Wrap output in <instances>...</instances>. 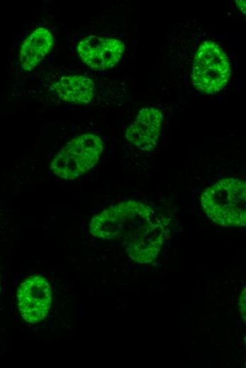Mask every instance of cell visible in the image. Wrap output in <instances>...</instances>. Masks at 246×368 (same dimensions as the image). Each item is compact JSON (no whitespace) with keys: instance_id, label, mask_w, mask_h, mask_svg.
Returning <instances> with one entry per match:
<instances>
[{"instance_id":"6da1fadb","label":"cell","mask_w":246,"mask_h":368,"mask_svg":"<svg viewBox=\"0 0 246 368\" xmlns=\"http://www.w3.org/2000/svg\"><path fill=\"white\" fill-rule=\"evenodd\" d=\"M93 236L118 240L134 262L149 264L163 244L165 229L148 205L126 200L95 215L89 224Z\"/></svg>"},{"instance_id":"7a4b0ae2","label":"cell","mask_w":246,"mask_h":368,"mask_svg":"<svg viewBox=\"0 0 246 368\" xmlns=\"http://www.w3.org/2000/svg\"><path fill=\"white\" fill-rule=\"evenodd\" d=\"M201 205L206 214L216 224L227 227H244L246 183L236 178H223L204 190Z\"/></svg>"},{"instance_id":"3957f363","label":"cell","mask_w":246,"mask_h":368,"mask_svg":"<svg viewBox=\"0 0 246 368\" xmlns=\"http://www.w3.org/2000/svg\"><path fill=\"white\" fill-rule=\"evenodd\" d=\"M231 66L226 50L213 39L202 41L193 55L190 80L198 92L219 93L228 84Z\"/></svg>"},{"instance_id":"277c9868","label":"cell","mask_w":246,"mask_h":368,"mask_svg":"<svg viewBox=\"0 0 246 368\" xmlns=\"http://www.w3.org/2000/svg\"><path fill=\"white\" fill-rule=\"evenodd\" d=\"M102 149V142L96 134H80L57 152L51 161L50 169L62 179H76L94 167Z\"/></svg>"},{"instance_id":"5b68a950","label":"cell","mask_w":246,"mask_h":368,"mask_svg":"<svg viewBox=\"0 0 246 368\" xmlns=\"http://www.w3.org/2000/svg\"><path fill=\"white\" fill-rule=\"evenodd\" d=\"M52 290L45 278L40 275L28 277L17 292L18 306L23 318L30 323L43 320L52 304Z\"/></svg>"},{"instance_id":"8992f818","label":"cell","mask_w":246,"mask_h":368,"mask_svg":"<svg viewBox=\"0 0 246 368\" xmlns=\"http://www.w3.org/2000/svg\"><path fill=\"white\" fill-rule=\"evenodd\" d=\"M124 43L112 37L88 35L77 45L81 60L94 70H105L115 67L121 59Z\"/></svg>"},{"instance_id":"52a82bcc","label":"cell","mask_w":246,"mask_h":368,"mask_svg":"<svg viewBox=\"0 0 246 368\" xmlns=\"http://www.w3.org/2000/svg\"><path fill=\"white\" fill-rule=\"evenodd\" d=\"M163 122V112L154 107L141 109L125 132L127 140L142 151H151L158 144Z\"/></svg>"},{"instance_id":"ba28073f","label":"cell","mask_w":246,"mask_h":368,"mask_svg":"<svg viewBox=\"0 0 246 368\" xmlns=\"http://www.w3.org/2000/svg\"><path fill=\"white\" fill-rule=\"evenodd\" d=\"M52 88L61 100L76 104L88 103L95 93L94 81L83 75L62 76Z\"/></svg>"},{"instance_id":"9c48e42d","label":"cell","mask_w":246,"mask_h":368,"mask_svg":"<svg viewBox=\"0 0 246 368\" xmlns=\"http://www.w3.org/2000/svg\"><path fill=\"white\" fill-rule=\"evenodd\" d=\"M54 43L51 32L42 27L36 28L23 41L19 56L23 69L30 71L49 52Z\"/></svg>"},{"instance_id":"30bf717a","label":"cell","mask_w":246,"mask_h":368,"mask_svg":"<svg viewBox=\"0 0 246 368\" xmlns=\"http://www.w3.org/2000/svg\"><path fill=\"white\" fill-rule=\"evenodd\" d=\"M245 299H246L245 287H244V289L242 291V293H241V294L240 296L239 303H238L240 313L241 314V316H242L244 322H245V320H246V312H245V310H246V306H245L246 303H245Z\"/></svg>"},{"instance_id":"8fae6325","label":"cell","mask_w":246,"mask_h":368,"mask_svg":"<svg viewBox=\"0 0 246 368\" xmlns=\"http://www.w3.org/2000/svg\"><path fill=\"white\" fill-rule=\"evenodd\" d=\"M237 5L239 8L242 11L243 14H245V1H236Z\"/></svg>"}]
</instances>
